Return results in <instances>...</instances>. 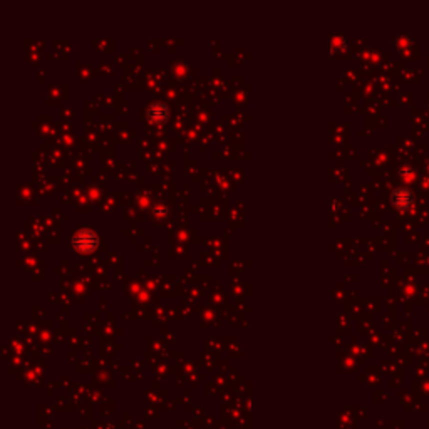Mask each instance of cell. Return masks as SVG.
<instances>
[{
  "label": "cell",
  "instance_id": "2",
  "mask_svg": "<svg viewBox=\"0 0 429 429\" xmlns=\"http://www.w3.org/2000/svg\"><path fill=\"white\" fill-rule=\"evenodd\" d=\"M412 202H414V194L412 192H409L408 188H398L392 193V203L401 210L409 208L412 204Z\"/></svg>",
  "mask_w": 429,
  "mask_h": 429
},
{
  "label": "cell",
  "instance_id": "3",
  "mask_svg": "<svg viewBox=\"0 0 429 429\" xmlns=\"http://www.w3.org/2000/svg\"><path fill=\"white\" fill-rule=\"evenodd\" d=\"M148 114H150V118L154 119V121H164L166 116H168V108H166V104L163 102H156L150 108Z\"/></svg>",
  "mask_w": 429,
  "mask_h": 429
},
{
  "label": "cell",
  "instance_id": "1",
  "mask_svg": "<svg viewBox=\"0 0 429 429\" xmlns=\"http://www.w3.org/2000/svg\"><path fill=\"white\" fill-rule=\"evenodd\" d=\"M74 246L79 252H90L98 246V235L90 230H82L74 236Z\"/></svg>",
  "mask_w": 429,
  "mask_h": 429
}]
</instances>
